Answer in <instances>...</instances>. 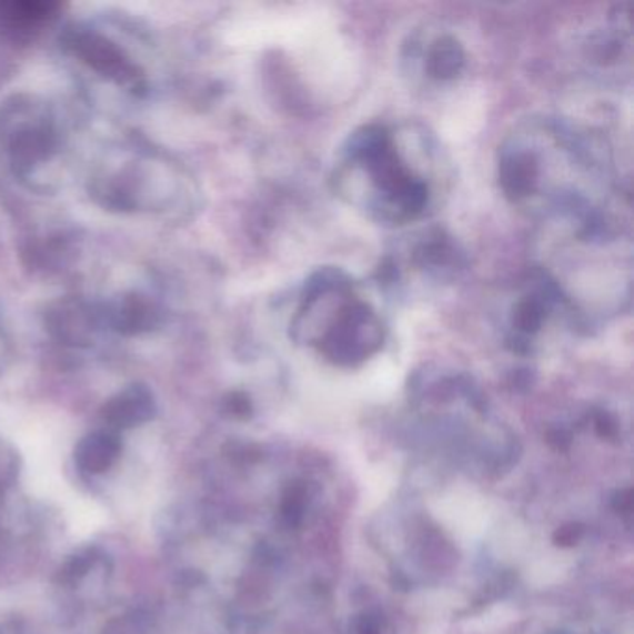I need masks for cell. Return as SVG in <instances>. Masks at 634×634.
Masks as SVG:
<instances>
[{
  "label": "cell",
  "instance_id": "1",
  "mask_svg": "<svg viewBox=\"0 0 634 634\" xmlns=\"http://www.w3.org/2000/svg\"><path fill=\"white\" fill-rule=\"evenodd\" d=\"M504 198L545 237L628 231L631 195L608 138L558 115H531L497 151Z\"/></svg>",
  "mask_w": 634,
  "mask_h": 634
},
{
  "label": "cell",
  "instance_id": "2",
  "mask_svg": "<svg viewBox=\"0 0 634 634\" xmlns=\"http://www.w3.org/2000/svg\"><path fill=\"white\" fill-rule=\"evenodd\" d=\"M449 183L451 164L440 140L412 121L358 127L341 143L332 170L335 194L388 228L432 214Z\"/></svg>",
  "mask_w": 634,
  "mask_h": 634
},
{
  "label": "cell",
  "instance_id": "3",
  "mask_svg": "<svg viewBox=\"0 0 634 634\" xmlns=\"http://www.w3.org/2000/svg\"><path fill=\"white\" fill-rule=\"evenodd\" d=\"M289 333L333 365L352 369L383 349L388 324L349 272L324 266L300 289Z\"/></svg>",
  "mask_w": 634,
  "mask_h": 634
},
{
  "label": "cell",
  "instance_id": "4",
  "mask_svg": "<svg viewBox=\"0 0 634 634\" xmlns=\"http://www.w3.org/2000/svg\"><path fill=\"white\" fill-rule=\"evenodd\" d=\"M506 298L501 308V338L512 354L532 358L561 333L584 332L577 313L540 266H532Z\"/></svg>",
  "mask_w": 634,
  "mask_h": 634
},
{
  "label": "cell",
  "instance_id": "5",
  "mask_svg": "<svg viewBox=\"0 0 634 634\" xmlns=\"http://www.w3.org/2000/svg\"><path fill=\"white\" fill-rule=\"evenodd\" d=\"M467 269V255L445 229L429 228L410 237L383 264V281L402 286L406 278L423 283H451Z\"/></svg>",
  "mask_w": 634,
  "mask_h": 634
},
{
  "label": "cell",
  "instance_id": "6",
  "mask_svg": "<svg viewBox=\"0 0 634 634\" xmlns=\"http://www.w3.org/2000/svg\"><path fill=\"white\" fill-rule=\"evenodd\" d=\"M402 71L415 84L445 87L462 77L467 66V52L451 30L423 27L410 32L402 43Z\"/></svg>",
  "mask_w": 634,
  "mask_h": 634
},
{
  "label": "cell",
  "instance_id": "7",
  "mask_svg": "<svg viewBox=\"0 0 634 634\" xmlns=\"http://www.w3.org/2000/svg\"><path fill=\"white\" fill-rule=\"evenodd\" d=\"M63 47L87 68L118 87L132 92L145 87L142 69L132 62V58L115 41L98 30L74 27L63 36Z\"/></svg>",
  "mask_w": 634,
  "mask_h": 634
},
{
  "label": "cell",
  "instance_id": "8",
  "mask_svg": "<svg viewBox=\"0 0 634 634\" xmlns=\"http://www.w3.org/2000/svg\"><path fill=\"white\" fill-rule=\"evenodd\" d=\"M4 140L10 164L19 175H27L41 164H47L57 154V132L46 118L18 120V123L8 127Z\"/></svg>",
  "mask_w": 634,
  "mask_h": 634
},
{
  "label": "cell",
  "instance_id": "9",
  "mask_svg": "<svg viewBox=\"0 0 634 634\" xmlns=\"http://www.w3.org/2000/svg\"><path fill=\"white\" fill-rule=\"evenodd\" d=\"M43 324L47 333L58 343L87 349L98 335L99 314L81 298H58L47 305Z\"/></svg>",
  "mask_w": 634,
  "mask_h": 634
},
{
  "label": "cell",
  "instance_id": "10",
  "mask_svg": "<svg viewBox=\"0 0 634 634\" xmlns=\"http://www.w3.org/2000/svg\"><path fill=\"white\" fill-rule=\"evenodd\" d=\"M103 321L123 338H138L161 326V308L142 292H125L110 300Z\"/></svg>",
  "mask_w": 634,
  "mask_h": 634
},
{
  "label": "cell",
  "instance_id": "11",
  "mask_svg": "<svg viewBox=\"0 0 634 634\" xmlns=\"http://www.w3.org/2000/svg\"><path fill=\"white\" fill-rule=\"evenodd\" d=\"M157 415V401L148 385L132 383L121 389L103 406V419L115 430H131L149 423Z\"/></svg>",
  "mask_w": 634,
  "mask_h": 634
},
{
  "label": "cell",
  "instance_id": "12",
  "mask_svg": "<svg viewBox=\"0 0 634 634\" xmlns=\"http://www.w3.org/2000/svg\"><path fill=\"white\" fill-rule=\"evenodd\" d=\"M60 4L46 0L0 2V29L13 40H29L43 24L57 18Z\"/></svg>",
  "mask_w": 634,
  "mask_h": 634
},
{
  "label": "cell",
  "instance_id": "13",
  "mask_svg": "<svg viewBox=\"0 0 634 634\" xmlns=\"http://www.w3.org/2000/svg\"><path fill=\"white\" fill-rule=\"evenodd\" d=\"M121 452L118 435L112 432H93L74 449V462L87 473H104L112 467Z\"/></svg>",
  "mask_w": 634,
  "mask_h": 634
},
{
  "label": "cell",
  "instance_id": "14",
  "mask_svg": "<svg viewBox=\"0 0 634 634\" xmlns=\"http://www.w3.org/2000/svg\"><path fill=\"white\" fill-rule=\"evenodd\" d=\"M305 487L300 484L289 487L285 493V501H283V517L291 526L300 525L303 520V512H305Z\"/></svg>",
  "mask_w": 634,
  "mask_h": 634
},
{
  "label": "cell",
  "instance_id": "15",
  "mask_svg": "<svg viewBox=\"0 0 634 634\" xmlns=\"http://www.w3.org/2000/svg\"><path fill=\"white\" fill-rule=\"evenodd\" d=\"M584 526L578 525V523H570V525H564L562 529L556 531L554 534V543L561 545V547H572L575 543L583 537Z\"/></svg>",
  "mask_w": 634,
  "mask_h": 634
},
{
  "label": "cell",
  "instance_id": "16",
  "mask_svg": "<svg viewBox=\"0 0 634 634\" xmlns=\"http://www.w3.org/2000/svg\"><path fill=\"white\" fill-rule=\"evenodd\" d=\"M594 429L603 440H614L617 435V423L608 412H595Z\"/></svg>",
  "mask_w": 634,
  "mask_h": 634
},
{
  "label": "cell",
  "instance_id": "17",
  "mask_svg": "<svg viewBox=\"0 0 634 634\" xmlns=\"http://www.w3.org/2000/svg\"><path fill=\"white\" fill-rule=\"evenodd\" d=\"M225 410L234 417H248L252 413V402L244 393L229 394L225 401Z\"/></svg>",
  "mask_w": 634,
  "mask_h": 634
},
{
  "label": "cell",
  "instance_id": "18",
  "mask_svg": "<svg viewBox=\"0 0 634 634\" xmlns=\"http://www.w3.org/2000/svg\"><path fill=\"white\" fill-rule=\"evenodd\" d=\"M382 631V620L378 614H363L358 625V634H380Z\"/></svg>",
  "mask_w": 634,
  "mask_h": 634
},
{
  "label": "cell",
  "instance_id": "19",
  "mask_svg": "<svg viewBox=\"0 0 634 634\" xmlns=\"http://www.w3.org/2000/svg\"><path fill=\"white\" fill-rule=\"evenodd\" d=\"M547 443L556 451H566L572 445V435L567 434L566 430H553L549 432Z\"/></svg>",
  "mask_w": 634,
  "mask_h": 634
},
{
  "label": "cell",
  "instance_id": "20",
  "mask_svg": "<svg viewBox=\"0 0 634 634\" xmlns=\"http://www.w3.org/2000/svg\"><path fill=\"white\" fill-rule=\"evenodd\" d=\"M633 509V493L631 490H625V492H620L614 499V510L620 512V514H627Z\"/></svg>",
  "mask_w": 634,
  "mask_h": 634
},
{
  "label": "cell",
  "instance_id": "21",
  "mask_svg": "<svg viewBox=\"0 0 634 634\" xmlns=\"http://www.w3.org/2000/svg\"><path fill=\"white\" fill-rule=\"evenodd\" d=\"M10 343H8L7 338H4V333L0 332V363L7 360L8 355H10Z\"/></svg>",
  "mask_w": 634,
  "mask_h": 634
}]
</instances>
